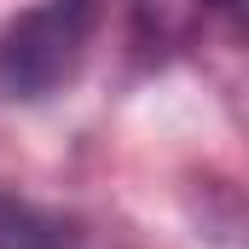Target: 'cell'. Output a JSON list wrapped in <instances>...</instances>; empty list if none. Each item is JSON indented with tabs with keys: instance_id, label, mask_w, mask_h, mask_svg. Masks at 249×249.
<instances>
[{
	"instance_id": "6da1fadb",
	"label": "cell",
	"mask_w": 249,
	"mask_h": 249,
	"mask_svg": "<svg viewBox=\"0 0 249 249\" xmlns=\"http://www.w3.org/2000/svg\"><path fill=\"white\" fill-rule=\"evenodd\" d=\"M99 0H41L0 29V93L6 99H53L64 93L99 35Z\"/></svg>"
},
{
	"instance_id": "7a4b0ae2",
	"label": "cell",
	"mask_w": 249,
	"mask_h": 249,
	"mask_svg": "<svg viewBox=\"0 0 249 249\" xmlns=\"http://www.w3.org/2000/svg\"><path fill=\"white\" fill-rule=\"evenodd\" d=\"M0 249H99V238L64 209L0 191Z\"/></svg>"
}]
</instances>
